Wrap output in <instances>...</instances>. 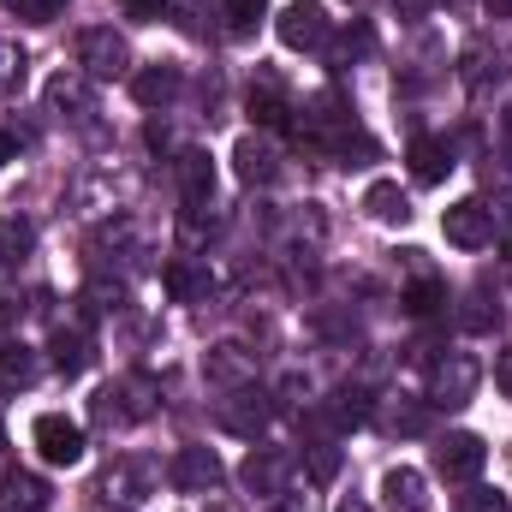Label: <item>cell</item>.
Instances as JSON below:
<instances>
[{
	"label": "cell",
	"mask_w": 512,
	"mask_h": 512,
	"mask_svg": "<svg viewBox=\"0 0 512 512\" xmlns=\"http://www.w3.org/2000/svg\"><path fill=\"white\" fill-rule=\"evenodd\" d=\"M483 382V364L471 358V352H441L435 364H429V405H465L471 393Z\"/></svg>",
	"instance_id": "6da1fadb"
},
{
	"label": "cell",
	"mask_w": 512,
	"mask_h": 512,
	"mask_svg": "<svg viewBox=\"0 0 512 512\" xmlns=\"http://www.w3.org/2000/svg\"><path fill=\"white\" fill-rule=\"evenodd\" d=\"M155 411V382L149 376H114L96 393V417L102 423H143Z\"/></svg>",
	"instance_id": "7a4b0ae2"
},
{
	"label": "cell",
	"mask_w": 512,
	"mask_h": 512,
	"mask_svg": "<svg viewBox=\"0 0 512 512\" xmlns=\"http://www.w3.org/2000/svg\"><path fill=\"white\" fill-rule=\"evenodd\" d=\"M268 417H274V411H268V393H256L251 382L227 387V399L215 405V423H221L227 435H239V441H256V435L268 429Z\"/></svg>",
	"instance_id": "3957f363"
},
{
	"label": "cell",
	"mask_w": 512,
	"mask_h": 512,
	"mask_svg": "<svg viewBox=\"0 0 512 512\" xmlns=\"http://www.w3.org/2000/svg\"><path fill=\"white\" fill-rule=\"evenodd\" d=\"M441 233H447V245H459V251H483V245H495V209H489L483 197H465V203H453V209L441 215Z\"/></svg>",
	"instance_id": "277c9868"
},
{
	"label": "cell",
	"mask_w": 512,
	"mask_h": 512,
	"mask_svg": "<svg viewBox=\"0 0 512 512\" xmlns=\"http://www.w3.org/2000/svg\"><path fill=\"white\" fill-rule=\"evenodd\" d=\"M221 477H227V471H221L215 447H179L173 465H167V483H173L179 495H215Z\"/></svg>",
	"instance_id": "5b68a950"
},
{
	"label": "cell",
	"mask_w": 512,
	"mask_h": 512,
	"mask_svg": "<svg viewBox=\"0 0 512 512\" xmlns=\"http://www.w3.org/2000/svg\"><path fill=\"white\" fill-rule=\"evenodd\" d=\"M30 441H36V453L48 465H78L84 459V429L72 417H60V411H42L36 429H30Z\"/></svg>",
	"instance_id": "8992f818"
},
{
	"label": "cell",
	"mask_w": 512,
	"mask_h": 512,
	"mask_svg": "<svg viewBox=\"0 0 512 512\" xmlns=\"http://www.w3.org/2000/svg\"><path fill=\"white\" fill-rule=\"evenodd\" d=\"M483 459H489V447H483V435H471V429H453V435L435 441V471H441L447 483H471V477L483 471Z\"/></svg>",
	"instance_id": "52a82bcc"
},
{
	"label": "cell",
	"mask_w": 512,
	"mask_h": 512,
	"mask_svg": "<svg viewBox=\"0 0 512 512\" xmlns=\"http://www.w3.org/2000/svg\"><path fill=\"white\" fill-rule=\"evenodd\" d=\"M78 66H84V78H120L131 66V48L120 30H84V42H78Z\"/></svg>",
	"instance_id": "ba28073f"
},
{
	"label": "cell",
	"mask_w": 512,
	"mask_h": 512,
	"mask_svg": "<svg viewBox=\"0 0 512 512\" xmlns=\"http://www.w3.org/2000/svg\"><path fill=\"white\" fill-rule=\"evenodd\" d=\"M274 30H280L286 48H322L328 42V6L322 0H292Z\"/></svg>",
	"instance_id": "9c48e42d"
},
{
	"label": "cell",
	"mask_w": 512,
	"mask_h": 512,
	"mask_svg": "<svg viewBox=\"0 0 512 512\" xmlns=\"http://www.w3.org/2000/svg\"><path fill=\"white\" fill-rule=\"evenodd\" d=\"M179 197H185V209H209L215 203V161L203 149L179 155Z\"/></svg>",
	"instance_id": "30bf717a"
},
{
	"label": "cell",
	"mask_w": 512,
	"mask_h": 512,
	"mask_svg": "<svg viewBox=\"0 0 512 512\" xmlns=\"http://www.w3.org/2000/svg\"><path fill=\"white\" fill-rule=\"evenodd\" d=\"M233 173H239L245 185H274V179H280V155H274L262 137H239V143H233Z\"/></svg>",
	"instance_id": "8fae6325"
},
{
	"label": "cell",
	"mask_w": 512,
	"mask_h": 512,
	"mask_svg": "<svg viewBox=\"0 0 512 512\" xmlns=\"http://www.w3.org/2000/svg\"><path fill=\"white\" fill-rule=\"evenodd\" d=\"M382 501L393 512H429V483H423V471L393 465V471L382 477Z\"/></svg>",
	"instance_id": "7c38bea8"
},
{
	"label": "cell",
	"mask_w": 512,
	"mask_h": 512,
	"mask_svg": "<svg viewBox=\"0 0 512 512\" xmlns=\"http://www.w3.org/2000/svg\"><path fill=\"white\" fill-rule=\"evenodd\" d=\"M203 376L215 387H245V382H256V358L245 346H215V352L203 358Z\"/></svg>",
	"instance_id": "4fadbf2b"
},
{
	"label": "cell",
	"mask_w": 512,
	"mask_h": 512,
	"mask_svg": "<svg viewBox=\"0 0 512 512\" xmlns=\"http://www.w3.org/2000/svg\"><path fill=\"white\" fill-rule=\"evenodd\" d=\"M239 483H245L251 495H280V489H286V459L268 453V447H256L251 459L239 465Z\"/></svg>",
	"instance_id": "5bb4252c"
},
{
	"label": "cell",
	"mask_w": 512,
	"mask_h": 512,
	"mask_svg": "<svg viewBox=\"0 0 512 512\" xmlns=\"http://www.w3.org/2000/svg\"><path fill=\"white\" fill-rule=\"evenodd\" d=\"M131 96H137L143 108H167V102L179 96V66H143V72L131 78Z\"/></svg>",
	"instance_id": "9a60e30c"
},
{
	"label": "cell",
	"mask_w": 512,
	"mask_h": 512,
	"mask_svg": "<svg viewBox=\"0 0 512 512\" xmlns=\"http://www.w3.org/2000/svg\"><path fill=\"white\" fill-rule=\"evenodd\" d=\"M447 167H453V149H447V143H435V137H417V143H411V179H417V185H441Z\"/></svg>",
	"instance_id": "2e32d148"
},
{
	"label": "cell",
	"mask_w": 512,
	"mask_h": 512,
	"mask_svg": "<svg viewBox=\"0 0 512 512\" xmlns=\"http://www.w3.org/2000/svg\"><path fill=\"white\" fill-rule=\"evenodd\" d=\"M364 209H370V221H382V227H405V221H411L405 191H399V185H387V179H376V185L364 191Z\"/></svg>",
	"instance_id": "e0dca14e"
},
{
	"label": "cell",
	"mask_w": 512,
	"mask_h": 512,
	"mask_svg": "<svg viewBox=\"0 0 512 512\" xmlns=\"http://www.w3.org/2000/svg\"><path fill=\"white\" fill-rule=\"evenodd\" d=\"M48 352H54V370H66V376H78L84 364H90V334L84 328H54V340H48Z\"/></svg>",
	"instance_id": "ac0fdd59"
},
{
	"label": "cell",
	"mask_w": 512,
	"mask_h": 512,
	"mask_svg": "<svg viewBox=\"0 0 512 512\" xmlns=\"http://www.w3.org/2000/svg\"><path fill=\"white\" fill-rule=\"evenodd\" d=\"M36 376H42V358L24 340L0 346V387H36Z\"/></svg>",
	"instance_id": "d6986e66"
},
{
	"label": "cell",
	"mask_w": 512,
	"mask_h": 512,
	"mask_svg": "<svg viewBox=\"0 0 512 512\" xmlns=\"http://www.w3.org/2000/svg\"><path fill=\"white\" fill-rule=\"evenodd\" d=\"M48 108H54V114H84V108H90V84H84L78 72H54V78H48Z\"/></svg>",
	"instance_id": "ffe728a7"
},
{
	"label": "cell",
	"mask_w": 512,
	"mask_h": 512,
	"mask_svg": "<svg viewBox=\"0 0 512 512\" xmlns=\"http://www.w3.org/2000/svg\"><path fill=\"white\" fill-rule=\"evenodd\" d=\"M328 417H334L340 429H364V423L376 417V399H370L364 387H340V393H334V405H328Z\"/></svg>",
	"instance_id": "44dd1931"
},
{
	"label": "cell",
	"mask_w": 512,
	"mask_h": 512,
	"mask_svg": "<svg viewBox=\"0 0 512 512\" xmlns=\"http://www.w3.org/2000/svg\"><path fill=\"white\" fill-rule=\"evenodd\" d=\"M167 292H173L179 304H191V298H209L215 280H209V268H197V262H173V268H167Z\"/></svg>",
	"instance_id": "7402d4cb"
},
{
	"label": "cell",
	"mask_w": 512,
	"mask_h": 512,
	"mask_svg": "<svg viewBox=\"0 0 512 512\" xmlns=\"http://www.w3.org/2000/svg\"><path fill=\"white\" fill-rule=\"evenodd\" d=\"M387 429H393V435H423V429H429V405L411 399V393H393V399H387Z\"/></svg>",
	"instance_id": "603a6c76"
},
{
	"label": "cell",
	"mask_w": 512,
	"mask_h": 512,
	"mask_svg": "<svg viewBox=\"0 0 512 512\" xmlns=\"http://www.w3.org/2000/svg\"><path fill=\"white\" fill-rule=\"evenodd\" d=\"M30 245H36V227L18 221V215H0V262H18Z\"/></svg>",
	"instance_id": "cb8c5ba5"
},
{
	"label": "cell",
	"mask_w": 512,
	"mask_h": 512,
	"mask_svg": "<svg viewBox=\"0 0 512 512\" xmlns=\"http://www.w3.org/2000/svg\"><path fill=\"white\" fill-rule=\"evenodd\" d=\"M459 322H465L471 334H489V328H501V304H495L489 292H471L465 310H459Z\"/></svg>",
	"instance_id": "d4e9b609"
},
{
	"label": "cell",
	"mask_w": 512,
	"mask_h": 512,
	"mask_svg": "<svg viewBox=\"0 0 512 512\" xmlns=\"http://www.w3.org/2000/svg\"><path fill=\"white\" fill-rule=\"evenodd\" d=\"M447 304V286L441 280H417V286H405V310L411 316H435Z\"/></svg>",
	"instance_id": "484cf974"
},
{
	"label": "cell",
	"mask_w": 512,
	"mask_h": 512,
	"mask_svg": "<svg viewBox=\"0 0 512 512\" xmlns=\"http://www.w3.org/2000/svg\"><path fill=\"white\" fill-rule=\"evenodd\" d=\"M24 66H30V60H24V48L0 36V96H12V90L24 84Z\"/></svg>",
	"instance_id": "4316f807"
},
{
	"label": "cell",
	"mask_w": 512,
	"mask_h": 512,
	"mask_svg": "<svg viewBox=\"0 0 512 512\" xmlns=\"http://www.w3.org/2000/svg\"><path fill=\"white\" fill-rule=\"evenodd\" d=\"M251 120L256 126H286V102H280V96H274V90H262V96H251Z\"/></svg>",
	"instance_id": "83f0119b"
},
{
	"label": "cell",
	"mask_w": 512,
	"mask_h": 512,
	"mask_svg": "<svg viewBox=\"0 0 512 512\" xmlns=\"http://www.w3.org/2000/svg\"><path fill=\"white\" fill-rule=\"evenodd\" d=\"M334 471H340V447H334V441H316V447H310V477H316V483H334Z\"/></svg>",
	"instance_id": "f1b7e54d"
},
{
	"label": "cell",
	"mask_w": 512,
	"mask_h": 512,
	"mask_svg": "<svg viewBox=\"0 0 512 512\" xmlns=\"http://www.w3.org/2000/svg\"><path fill=\"white\" fill-rule=\"evenodd\" d=\"M12 12H18L24 24H54V18L66 12V0H12Z\"/></svg>",
	"instance_id": "f546056e"
},
{
	"label": "cell",
	"mask_w": 512,
	"mask_h": 512,
	"mask_svg": "<svg viewBox=\"0 0 512 512\" xmlns=\"http://www.w3.org/2000/svg\"><path fill=\"white\" fill-rule=\"evenodd\" d=\"M453 512H507V495H495V489H465Z\"/></svg>",
	"instance_id": "4dcf8cb0"
},
{
	"label": "cell",
	"mask_w": 512,
	"mask_h": 512,
	"mask_svg": "<svg viewBox=\"0 0 512 512\" xmlns=\"http://www.w3.org/2000/svg\"><path fill=\"white\" fill-rule=\"evenodd\" d=\"M370 48H376V36L358 24V30H346V36H340V48H334V66H346L352 54H370Z\"/></svg>",
	"instance_id": "1f68e13d"
},
{
	"label": "cell",
	"mask_w": 512,
	"mask_h": 512,
	"mask_svg": "<svg viewBox=\"0 0 512 512\" xmlns=\"http://www.w3.org/2000/svg\"><path fill=\"white\" fill-rule=\"evenodd\" d=\"M227 12H233V30H256L262 12H268V0H227Z\"/></svg>",
	"instance_id": "d6a6232c"
},
{
	"label": "cell",
	"mask_w": 512,
	"mask_h": 512,
	"mask_svg": "<svg viewBox=\"0 0 512 512\" xmlns=\"http://www.w3.org/2000/svg\"><path fill=\"white\" fill-rule=\"evenodd\" d=\"M12 495H18V501H24V507H30V512H36V507H42V501H48V489H42L36 477H18V483H12Z\"/></svg>",
	"instance_id": "836d02e7"
},
{
	"label": "cell",
	"mask_w": 512,
	"mask_h": 512,
	"mask_svg": "<svg viewBox=\"0 0 512 512\" xmlns=\"http://www.w3.org/2000/svg\"><path fill=\"white\" fill-rule=\"evenodd\" d=\"M495 387H501V393L512 399V346L501 352V358H495Z\"/></svg>",
	"instance_id": "e575fe53"
},
{
	"label": "cell",
	"mask_w": 512,
	"mask_h": 512,
	"mask_svg": "<svg viewBox=\"0 0 512 512\" xmlns=\"http://www.w3.org/2000/svg\"><path fill=\"white\" fill-rule=\"evenodd\" d=\"M12 483H18V471H12V447L0 441V495H12Z\"/></svg>",
	"instance_id": "d590c367"
},
{
	"label": "cell",
	"mask_w": 512,
	"mask_h": 512,
	"mask_svg": "<svg viewBox=\"0 0 512 512\" xmlns=\"http://www.w3.org/2000/svg\"><path fill=\"white\" fill-rule=\"evenodd\" d=\"M120 6H126L131 18H161V6H167V0H120Z\"/></svg>",
	"instance_id": "8d00e7d4"
},
{
	"label": "cell",
	"mask_w": 512,
	"mask_h": 512,
	"mask_svg": "<svg viewBox=\"0 0 512 512\" xmlns=\"http://www.w3.org/2000/svg\"><path fill=\"white\" fill-rule=\"evenodd\" d=\"M429 6H435V0H393L399 18H429Z\"/></svg>",
	"instance_id": "74e56055"
},
{
	"label": "cell",
	"mask_w": 512,
	"mask_h": 512,
	"mask_svg": "<svg viewBox=\"0 0 512 512\" xmlns=\"http://www.w3.org/2000/svg\"><path fill=\"white\" fill-rule=\"evenodd\" d=\"M12 155H18V143H12V131H0V167H6Z\"/></svg>",
	"instance_id": "f35d334b"
},
{
	"label": "cell",
	"mask_w": 512,
	"mask_h": 512,
	"mask_svg": "<svg viewBox=\"0 0 512 512\" xmlns=\"http://www.w3.org/2000/svg\"><path fill=\"white\" fill-rule=\"evenodd\" d=\"M268 512H304V501H274Z\"/></svg>",
	"instance_id": "ab89813d"
},
{
	"label": "cell",
	"mask_w": 512,
	"mask_h": 512,
	"mask_svg": "<svg viewBox=\"0 0 512 512\" xmlns=\"http://www.w3.org/2000/svg\"><path fill=\"white\" fill-rule=\"evenodd\" d=\"M334 512H370V507H364V501H340Z\"/></svg>",
	"instance_id": "60d3db41"
},
{
	"label": "cell",
	"mask_w": 512,
	"mask_h": 512,
	"mask_svg": "<svg viewBox=\"0 0 512 512\" xmlns=\"http://www.w3.org/2000/svg\"><path fill=\"white\" fill-rule=\"evenodd\" d=\"M507 137H512V114H507Z\"/></svg>",
	"instance_id": "b9f144b4"
}]
</instances>
